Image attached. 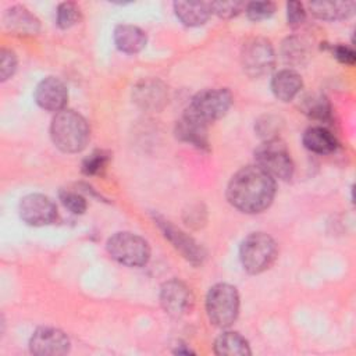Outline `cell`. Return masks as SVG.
I'll return each instance as SVG.
<instances>
[{
	"label": "cell",
	"mask_w": 356,
	"mask_h": 356,
	"mask_svg": "<svg viewBox=\"0 0 356 356\" xmlns=\"http://www.w3.org/2000/svg\"><path fill=\"white\" fill-rule=\"evenodd\" d=\"M174 11L178 19L186 26L203 25L211 15L209 1H175Z\"/></svg>",
	"instance_id": "18"
},
{
	"label": "cell",
	"mask_w": 356,
	"mask_h": 356,
	"mask_svg": "<svg viewBox=\"0 0 356 356\" xmlns=\"http://www.w3.org/2000/svg\"><path fill=\"white\" fill-rule=\"evenodd\" d=\"M108 254L128 267H142L150 259L149 243L132 232H117L107 241Z\"/></svg>",
	"instance_id": "7"
},
{
	"label": "cell",
	"mask_w": 356,
	"mask_h": 356,
	"mask_svg": "<svg viewBox=\"0 0 356 356\" xmlns=\"http://www.w3.org/2000/svg\"><path fill=\"white\" fill-rule=\"evenodd\" d=\"M160 303L167 314L181 317L191 312L193 306V295L186 284L178 280H171L161 286Z\"/></svg>",
	"instance_id": "11"
},
{
	"label": "cell",
	"mask_w": 356,
	"mask_h": 356,
	"mask_svg": "<svg viewBox=\"0 0 356 356\" xmlns=\"http://www.w3.org/2000/svg\"><path fill=\"white\" fill-rule=\"evenodd\" d=\"M232 104V93L224 88L204 89L196 93L185 110V117L203 125L221 118Z\"/></svg>",
	"instance_id": "3"
},
{
	"label": "cell",
	"mask_w": 356,
	"mask_h": 356,
	"mask_svg": "<svg viewBox=\"0 0 356 356\" xmlns=\"http://www.w3.org/2000/svg\"><path fill=\"white\" fill-rule=\"evenodd\" d=\"M282 56L286 63L299 64L305 57H307L306 44L298 38H289L282 46Z\"/></svg>",
	"instance_id": "25"
},
{
	"label": "cell",
	"mask_w": 356,
	"mask_h": 356,
	"mask_svg": "<svg viewBox=\"0 0 356 356\" xmlns=\"http://www.w3.org/2000/svg\"><path fill=\"white\" fill-rule=\"evenodd\" d=\"M19 217L28 225H49L57 218V207L50 197L42 193H31L19 202Z\"/></svg>",
	"instance_id": "9"
},
{
	"label": "cell",
	"mask_w": 356,
	"mask_h": 356,
	"mask_svg": "<svg viewBox=\"0 0 356 356\" xmlns=\"http://www.w3.org/2000/svg\"><path fill=\"white\" fill-rule=\"evenodd\" d=\"M36 104L46 111H61L68 99V90L63 81L56 76L42 79L35 89Z\"/></svg>",
	"instance_id": "13"
},
{
	"label": "cell",
	"mask_w": 356,
	"mask_h": 356,
	"mask_svg": "<svg viewBox=\"0 0 356 356\" xmlns=\"http://www.w3.org/2000/svg\"><path fill=\"white\" fill-rule=\"evenodd\" d=\"M256 165L273 178L286 181L293 175V161L285 143L277 138L266 139L254 150Z\"/></svg>",
	"instance_id": "6"
},
{
	"label": "cell",
	"mask_w": 356,
	"mask_h": 356,
	"mask_svg": "<svg viewBox=\"0 0 356 356\" xmlns=\"http://www.w3.org/2000/svg\"><path fill=\"white\" fill-rule=\"evenodd\" d=\"M89 125L86 120L74 110L58 111L50 125L53 143L65 153H78L83 150L89 140Z\"/></svg>",
	"instance_id": "2"
},
{
	"label": "cell",
	"mask_w": 356,
	"mask_h": 356,
	"mask_svg": "<svg viewBox=\"0 0 356 356\" xmlns=\"http://www.w3.org/2000/svg\"><path fill=\"white\" fill-rule=\"evenodd\" d=\"M113 36L117 49L128 54L139 53L147 42L146 33L140 28L129 24L117 25Z\"/></svg>",
	"instance_id": "16"
},
{
	"label": "cell",
	"mask_w": 356,
	"mask_h": 356,
	"mask_svg": "<svg viewBox=\"0 0 356 356\" xmlns=\"http://www.w3.org/2000/svg\"><path fill=\"white\" fill-rule=\"evenodd\" d=\"M245 10L249 19L261 21L274 14L275 4L273 1H252L245 6Z\"/></svg>",
	"instance_id": "26"
},
{
	"label": "cell",
	"mask_w": 356,
	"mask_h": 356,
	"mask_svg": "<svg viewBox=\"0 0 356 356\" xmlns=\"http://www.w3.org/2000/svg\"><path fill=\"white\" fill-rule=\"evenodd\" d=\"M302 110L313 120L327 121L331 115L330 102L323 95H310L303 99Z\"/></svg>",
	"instance_id": "23"
},
{
	"label": "cell",
	"mask_w": 356,
	"mask_h": 356,
	"mask_svg": "<svg viewBox=\"0 0 356 356\" xmlns=\"http://www.w3.org/2000/svg\"><path fill=\"white\" fill-rule=\"evenodd\" d=\"M154 224L160 228V231L163 232V235L172 243V246L192 264L197 266L202 264L206 253L204 249L189 235H186L184 231H181L179 228H177L172 222H170L168 220L160 217V216H154L153 217Z\"/></svg>",
	"instance_id": "10"
},
{
	"label": "cell",
	"mask_w": 356,
	"mask_h": 356,
	"mask_svg": "<svg viewBox=\"0 0 356 356\" xmlns=\"http://www.w3.org/2000/svg\"><path fill=\"white\" fill-rule=\"evenodd\" d=\"M79 18H81V11L75 3L64 1L58 4L56 11V22L60 28L63 29L71 28L79 21Z\"/></svg>",
	"instance_id": "24"
},
{
	"label": "cell",
	"mask_w": 356,
	"mask_h": 356,
	"mask_svg": "<svg viewBox=\"0 0 356 356\" xmlns=\"http://www.w3.org/2000/svg\"><path fill=\"white\" fill-rule=\"evenodd\" d=\"M214 352L225 356H248L250 348L248 341L238 332H224L214 342Z\"/></svg>",
	"instance_id": "22"
},
{
	"label": "cell",
	"mask_w": 356,
	"mask_h": 356,
	"mask_svg": "<svg viewBox=\"0 0 356 356\" xmlns=\"http://www.w3.org/2000/svg\"><path fill=\"white\" fill-rule=\"evenodd\" d=\"M274 50L268 40L254 38L245 43L242 49V65L250 76H263L274 67Z\"/></svg>",
	"instance_id": "8"
},
{
	"label": "cell",
	"mask_w": 356,
	"mask_h": 356,
	"mask_svg": "<svg viewBox=\"0 0 356 356\" xmlns=\"http://www.w3.org/2000/svg\"><path fill=\"white\" fill-rule=\"evenodd\" d=\"M58 196L64 207H67L71 213L82 214L86 210V200L81 195L70 191H60Z\"/></svg>",
	"instance_id": "29"
},
{
	"label": "cell",
	"mask_w": 356,
	"mask_h": 356,
	"mask_svg": "<svg viewBox=\"0 0 356 356\" xmlns=\"http://www.w3.org/2000/svg\"><path fill=\"white\" fill-rule=\"evenodd\" d=\"M209 320L217 327H229L239 313V295L235 286L220 282L213 285L206 296Z\"/></svg>",
	"instance_id": "5"
},
{
	"label": "cell",
	"mask_w": 356,
	"mask_h": 356,
	"mask_svg": "<svg viewBox=\"0 0 356 356\" xmlns=\"http://www.w3.org/2000/svg\"><path fill=\"white\" fill-rule=\"evenodd\" d=\"M17 70V57L11 50L1 49L0 51V79L7 81Z\"/></svg>",
	"instance_id": "30"
},
{
	"label": "cell",
	"mask_w": 356,
	"mask_h": 356,
	"mask_svg": "<svg viewBox=\"0 0 356 356\" xmlns=\"http://www.w3.org/2000/svg\"><path fill=\"white\" fill-rule=\"evenodd\" d=\"M211 13L217 14L221 18H232L238 15L243 8V1H209Z\"/></svg>",
	"instance_id": "28"
},
{
	"label": "cell",
	"mask_w": 356,
	"mask_h": 356,
	"mask_svg": "<svg viewBox=\"0 0 356 356\" xmlns=\"http://www.w3.org/2000/svg\"><path fill=\"white\" fill-rule=\"evenodd\" d=\"M29 349L38 356H60L70 350V339L57 328L42 327L32 334Z\"/></svg>",
	"instance_id": "12"
},
{
	"label": "cell",
	"mask_w": 356,
	"mask_h": 356,
	"mask_svg": "<svg viewBox=\"0 0 356 356\" xmlns=\"http://www.w3.org/2000/svg\"><path fill=\"white\" fill-rule=\"evenodd\" d=\"M277 257V245L274 239L264 232L248 235L239 248V260L249 274H260L267 270Z\"/></svg>",
	"instance_id": "4"
},
{
	"label": "cell",
	"mask_w": 356,
	"mask_h": 356,
	"mask_svg": "<svg viewBox=\"0 0 356 356\" xmlns=\"http://www.w3.org/2000/svg\"><path fill=\"white\" fill-rule=\"evenodd\" d=\"M302 78L293 70H281L271 79V90L281 102L292 100L302 89Z\"/></svg>",
	"instance_id": "17"
},
{
	"label": "cell",
	"mask_w": 356,
	"mask_h": 356,
	"mask_svg": "<svg viewBox=\"0 0 356 356\" xmlns=\"http://www.w3.org/2000/svg\"><path fill=\"white\" fill-rule=\"evenodd\" d=\"M306 18L305 7L300 1H288L286 3V21L291 28H298L303 24Z\"/></svg>",
	"instance_id": "31"
},
{
	"label": "cell",
	"mask_w": 356,
	"mask_h": 356,
	"mask_svg": "<svg viewBox=\"0 0 356 356\" xmlns=\"http://www.w3.org/2000/svg\"><path fill=\"white\" fill-rule=\"evenodd\" d=\"M275 195V181L257 165L236 171L228 182L227 199L238 210L249 214L266 210Z\"/></svg>",
	"instance_id": "1"
},
{
	"label": "cell",
	"mask_w": 356,
	"mask_h": 356,
	"mask_svg": "<svg viewBox=\"0 0 356 356\" xmlns=\"http://www.w3.org/2000/svg\"><path fill=\"white\" fill-rule=\"evenodd\" d=\"M355 7H356L355 1H312L309 3V8L312 14L325 21L348 18L353 14Z\"/></svg>",
	"instance_id": "20"
},
{
	"label": "cell",
	"mask_w": 356,
	"mask_h": 356,
	"mask_svg": "<svg viewBox=\"0 0 356 356\" xmlns=\"http://www.w3.org/2000/svg\"><path fill=\"white\" fill-rule=\"evenodd\" d=\"M303 145L307 150L317 154H330L335 152L338 142L335 136L323 127H310L303 134Z\"/></svg>",
	"instance_id": "19"
},
{
	"label": "cell",
	"mask_w": 356,
	"mask_h": 356,
	"mask_svg": "<svg viewBox=\"0 0 356 356\" xmlns=\"http://www.w3.org/2000/svg\"><path fill=\"white\" fill-rule=\"evenodd\" d=\"M331 50H332L334 57H335L339 63H343V64H346V65H353V64H355L356 54H355L353 49H350V47H348V46H343V44H337V46H332Z\"/></svg>",
	"instance_id": "32"
},
{
	"label": "cell",
	"mask_w": 356,
	"mask_h": 356,
	"mask_svg": "<svg viewBox=\"0 0 356 356\" xmlns=\"http://www.w3.org/2000/svg\"><path fill=\"white\" fill-rule=\"evenodd\" d=\"M175 132H177V136L184 142L192 143L202 149H206L209 146L207 125L193 121L185 115L182 117L181 121H178Z\"/></svg>",
	"instance_id": "21"
},
{
	"label": "cell",
	"mask_w": 356,
	"mask_h": 356,
	"mask_svg": "<svg viewBox=\"0 0 356 356\" xmlns=\"http://www.w3.org/2000/svg\"><path fill=\"white\" fill-rule=\"evenodd\" d=\"M4 25L17 35H35L39 32V19L22 6H14L4 14Z\"/></svg>",
	"instance_id": "15"
},
{
	"label": "cell",
	"mask_w": 356,
	"mask_h": 356,
	"mask_svg": "<svg viewBox=\"0 0 356 356\" xmlns=\"http://www.w3.org/2000/svg\"><path fill=\"white\" fill-rule=\"evenodd\" d=\"M132 97L134 102L143 110L157 111L167 102V88L160 81H142L135 86Z\"/></svg>",
	"instance_id": "14"
},
{
	"label": "cell",
	"mask_w": 356,
	"mask_h": 356,
	"mask_svg": "<svg viewBox=\"0 0 356 356\" xmlns=\"http://www.w3.org/2000/svg\"><path fill=\"white\" fill-rule=\"evenodd\" d=\"M108 153L104 150H95L90 156H88L82 163V172L86 175L99 174L108 161Z\"/></svg>",
	"instance_id": "27"
}]
</instances>
